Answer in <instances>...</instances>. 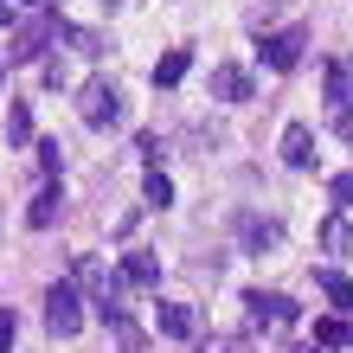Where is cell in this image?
<instances>
[{
  "label": "cell",
  "mask_w": 353,
  "mask_h": 353,
  "mask_svg": "<svg viewBox=\"0 0 353 353\" xmlns=\"http://www.w3.org/2000/svg\"><path fill=\"white\" fill-rule=\"evenodd\" d=\"M244 308H251L257 321H270V327H289V321L302 315L296 296H283V289H251V296H244Z\"/></svg>",
  "instance_id": "cell-6"
},
{
  "label": "cell",
  "mask_w": 353,
  "mask_h": 353,
  "mask_svg": "<svg viewBox=\"0 0 353 353\" xmlns=\"http://www.w3.org/2000/svg\"><path fill=\"white\" fill-rule=\"evenodd\" d=\"M238 232H244V244H251V251H263V244H276V238H283V225H276V219H244Z\"/></svg>",
  "instance_id": "cell-15"
},
{
  "label": "cell",
  "mask_w": 353,
  "mask_h": 353,
  "mask_svg": "<svg viewBox=\"0 0 353 353\" xmlns=\"http://www.w3.org/2000/svg\"><path fill=\"white\" fill-rule=\"evenodd\" d=\"M46 327L58 341H71L77 327H84V296H77V283H52L46 289Z\"/></svg>",
  "instance_id": "cell-1"
},
{
  "label": "cell",
  "mask_w": 353,
  "mask_h": 353,
  "mask_svg": "<svg viewBox=\"0 0 353 353\" xmlns=\"http://www.w3.org/2000/svg\"><path fill=\"white\" fill-rule=\"evenodd\" d=\"M19 7H46V0H19Z\"/></svg>",
  "instance_id": "cell-23"
},
{
  "label": "cell",
  "mask_w": 353,
  "mask_h": 353,
  "mask_svg": "<svg viewBox=\"0 0 353 353\" xmlns=\"http://www.w3.org/2000/svg\"><path fill=\"white\" fill-rule=\"evenodd\" d=\"M52 39H58V19H52V13H39V19H26V26L13 32V52H7V65H32V58L46 52Z\"/></svg>",
  "instance_id": "cell-4"
},
{
  "label": "cell",
  "mask_w": 353,
  "mask_h": 353,
  "mask_svg": "<svg viewBox=\"0 0 353 353\" xmlns=\"http://www.w3.org/2000/svg\"><path fill=\"white\" fill-rule=\"evenodd\" d=\"M327 193H334V205H353V174H334V180H327Z\"/></svg>",
  "instance_id": "cell-19"
},
{
  "label": "cell",
  "mask_w": 353,
  "mask_h": 353,
  "mask_svg": "<svg viewBox=\"0 0 353 353\" xmlns=\"http://www.w3.org/2000/svg\"><path fill=\"white\" fill-rule=\"evenodd\" d=\"M7 141H32V110H26V103L7 110Z\"/></svg>",
  "instance_id": "cell-17"
},
{
  "label": "cell",
  "mask_w": 353,
  "mask_h": 353,
  "mask_svg": "<svg viewBox=\"0 0 353 353\" xmlns=\"http://www.w3.org/2000/svg\"><path fill=\"white\" fill-rule=\"evenodd\" d=\"M212 97L219 103H244V97H251V77H244L238 65H219L212 71Z\"/></svg>",
  "instance_id": "cell-10"
},
{
  "label": "cell",
  "mask_w": 353,
  "mask_h": 353,
  "mask_svg": "<svg viewBox=\"0 0 353 353\" xmlns=\"http://www.w3.org/2000/svg\"><path fill=\"white\" fill-rule=\"evenodd\" d=\"M302 52H308V26H289V32H263V46H257V58L270 71H296L302 65Z\"/></svg>",
  "instance_id": "cell-3"
},
{
  "label": "cell",
  "mask_w": 353,
  "mask_h": 353,
  "mask_svg": "<svg viewBox=\"0 0 353 353\" xmlns=\"http://www.w3.org/2000/svg\"><path fill=\"white\" fill-rule=\"evenodd\" d=\"M315 347H353V321L347 315H321L315 321Z\"/></svg>",
  "instance_id": "cell-12"
},
{
  "label": "cell",
  "mask_w": 353,
  "mask_h": 353,
  "mask_svg": "<svg viewBox=\"0 0 353 353\" xmlns=\"http://www.w3.org/2000/svg\"><path fill=\"white\" fill-rule=\"evenodd\" d=\"M58 212H65V193H58V186H46V193H39V199H32V212H26V219L39 225V232H46V225H52Z\"/></svg>",
  "instance_id": "cell-14"
},
{
  "label": "cell",
  "mask_w": 353,
  "mask_h": 353,
  "mask_svg": "<svg viewBox=\"0 0 353 353\" xmlns=\"http://www.w3.org/2000/svg\"><path fill=\"white\" fill-rule=\"evenodd\" d=\"M0 26H13V0H0Z\"/></svg>",
  "instance_id": "cell-21"
},
{
  "label": "cell",
  "mask_w": 353,
  "mask_h": 353,
  "mask_svg": "<svg viewBox=\"0 0 353 353\" xmlns=\"http://www.w3.org/2000/svg\"><path fill=\"white\" fill-rule=\"evenodd\" d=\"M283 161L289 168H315V129L308 122H289L283 129Z\"/></svg>",
  "instance_id": "cell-8"
},
{
  "label": "cell",
  "mask_w": 353,
  "mask_h": 353,
  "mask_svg": "<svg viewBox=\"0 0 353 353\" xmlns=\"http://www.w3.org/2000/svg\"><path fill=\"white\" fill-rule=\"evenodd\" d=\"M347 244H353V225L334 212V219L321 225V251H327V257H347Z\"/></svg>",
  "instance_id": "cell-13"
},
{
  "label": "cell",
  "mask_w": 353,
  "mask_h": 353,
  "mask_svg": "<svg viewBox=\"0 0 353 353\" xmlns=\"http://www.w3.org/2000/svg\"><path fill=\"white\" fill-rule=\"evenodd\" d=\"M77 110H84L90 129H116L122 122V90L110 84V77H90V84L77 90Z\"/></svg>",
  "instance_id": "cell-2"
},
{
  "label": "cell",
  "mask_w": 353,
  "mask_h": 353,
  "mask_svg": "<svg viewBox=\"0 0 353 353\" xmlns=\"http://www.w3.org/2000/svg\"><path fill=\"white\" fill-rule=\"evenodd\" d=\"M148 205H174V180L168 174H148Z\"/></svg>",
  "instance_id": "cell-18"
},
{
  "label": "cell",
  "mask_w": 353,
  "mask_h": 353,
  "mask_svg": "<svg viewBox=\"0 0 353 353\" xmlns=\"http://www.w3.org/2000/svg\"><path fill=\"white\" fill-rule=\"evenodd\" d=\"M186 65H193V58H186V52H168V58H161V65H154V90H174L180 77H186Z\"/></svg>",
  "instance_id": "cell-16"
},
{
  "label": "cell",
  "mask_w": 353,
  "mask_h": 353,
  "mask_svg": "<svg viewBox=\"0 0 353 353\" xmlns=\"http://www.w3.org/2000/svg\"><path fill=\"white\" fill-rule=\"evenodd\" d=\"M315 289H321V296L341 308V315H353V283L341 276V270H321V276H315Z\"/></svg>",
  "instance_id": "cell-11"
},
{
  "label": "cell",
  "mask_w": 353,
  "mask_h": 353,
  "mask_svg": "<svg viewBox=\"0 0 353 353\" xmlns=\"http://www.w3.org/2000/svg\"><path fill=\"white\" fill-rule=\"evenodd\" d=\"M161 334H168V341H193L199 334V315H193V308H186V302H161Z\"/></svg>",
  "instance_id": "cell-9"
},
{
  "label": "cell",
  "mask_w": 353,
  "mask_h": 353,
  "mask_svg": "<svg viewBox=\"0 0 353 353\" xmlns=\"http://www.w3.org/2000/svg\"><path fill=\"white\" fill-rule=\"evenodd\" d=\"M321 103H327V116H334V122H353V65H347V58H334V65H327Z\"/></svg>",
  "instance_id": "cell-5"
},
{
  "label": "cell",
  "mask_w": 353,
  "mask_h": 353,
  "mask_svg": "<svg viewBox=\"0 0 353 353\" xmlns=\"http://www.w3.org/2000/svg\"><path fill=\"white\" fill-rule=\"evenodd\" d=\"M161 283V257L154 251H129L122 257V289H154Z\"/></svg>",
  "instance_id": "cell-7"
},
{
  "label": "cell",
  "mask_w": 353,
  "mask_h": 353,
  "mask_svg": "<svg viewBox=\"0 0 353 353\" xmlns=\"http://www.w3.org/2000/svg\"><path fill=\"white\" fill-rule=\"evenodd\" d=\"M289 353H321V347H289Z\"/></svg>",
  "instance_id": "cell-22"
},
{
  "label": "cell",
  "mask_w": 353,
  "mask_h": 353,
  "mask_svg": "<svg viewBox=\"0 0 353 353\" xmlns=\"http://www.w3.org/2000/svg\"><path fill=\"white\" fill-rule=\"evenodd\" d=\"M13 334H19V321H13V308H0V353H13Z\"/></svg>",
  "instance_id": "cell-20"
}]
</instances>
